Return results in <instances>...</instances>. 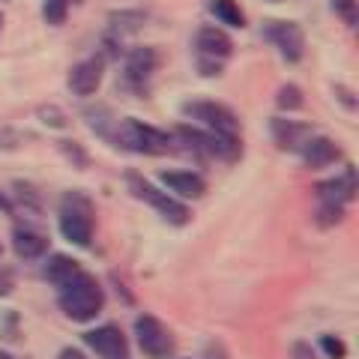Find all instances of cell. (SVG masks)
<instances>
[{"label": "cell", "instance_id": "6da1fadb", "mask_svg": "<svg viewBox=\"0 0 359 359\" xmlns=\"http://www.w3.org/2000/svg\"><path fill=\"white\" fill-rule=\"evenodd\" d=\"M57 306L69 320L75 323H90L99 318V311L105 309V290L96 282V276L78 273L72 282L57 287Z\"/></svg>", "mask_w": 359, "mask_h": 359}, {"label": "cell", "instance_id": "7a4b0ae2", "mask_svg": "<svg viewBox=\"0 0 359 359\" xmlns=\"http://www.w3.org/2000/svg\"><path fill=\"white\" fill-rule=\"evenodd\" d=\"M57 228L66 243L78 245V249H87L90 240H93V231H96V204L84 192H78V189L66 192L60 198Z\"/></svg>", "mask_w": 359, "mask_h": 359}, {"label": "cell", "instance_id": "3957f363", "mask_svg": "<svg viewBox=\"0 0 359 359\" xmlns=\"http://www.w3.org/2000/svg\"><path fill=\"white\" fill-rule=\"evenodd\" d=\"M114 141L120 144L123 150L129 153H141V156H165L174 150V138L162 129L156 126H147V123L135 120V117H126L117 123L114 129Z\"/></svg>", "mask_w": 359, "mask_h": 359}, {"label": "cell", "instance_id": "277c9868", "mask_svg": "<svg viewBox=\"0 0 359 359\" xmlns=\"http://www.w3.org/2000/svg\"><path fill=\"white\" fill-rule=\"evenodd\" d=\"M126 186L138 201H147V204L159 212L168 224H177L180 228V224H189V219H192V210H189L183 201L162 192L159 186H153L150 180H144L141 174H126Z\"/></svg>", "mask_w": 359, "mask_h": 359}, {"label": "cell", "instance_id": "5b68a950", "mask_svg": "<svg viewBox=\"0 0 359 359\" xmlns=\"http://www.w3.org/2000/svg\"><path fill=\"white\" fill-rule=\"evenodd\" d=\"M174 135L186 144L192 153L204 156V159H224V162H233L243 156V144L240 138H222L216 132H207V129H198V126H177Z\"/></svg>", "mask_w": 359, "mask_h": 359}, {"label": "cell", "instance_id": "8992f818", "mask_svg": "<svg viewBox=\"0 0 359 359\" xmlns=\"http://www.w3.org/2000/svg\"><path fill=\"white\" fill-rule=\"evenodd\" d=\"M183 114L189 120L201 123L207 132L222 135V138H240V117L233 114L228 105H222V102H210V99L183 102Z\"/></svg>", "mask_w": 359, "mask_h": 359}, {"label": "cell", "instance_id": "52a82bcc", "mask_svg": "<svg viewBox=\"0 0 359 359\" xmlns=\"http://www.w3.org/2000/svg\"><path fill=\"white\" fill-rule=\"evenodd\" d=\"M135 341H138L141 353L147 359H168L177 347L171 330L153 314H138L135 318Z\"/></svg>", "mask_w": 359, "mask_h": 359}, {"label": "cell", "instance_id": "ba28073f", "mask_svg": "<svg viewBox=\"0 0 359 359\" xmlns=\"http://www.w3.org/2000/svg\"><path fill=\"white\" fill-rule=\"evenodd\" d=\"M156 66H159V54H156V48H150V45L132 48L126 54V63H123V87L132 90V93H147Z\"/></svg>", "mask_w": 359, "mask_h": 359}, {"label": "cell", "instance_id": "9c48e42d", "mask_svg": "<svg viewBox=\"0 0 359 359\" xmlns=\"http://www.w3.org/2000/svg\"><path fill=\"white\" fill-rule=\"evenodd\" d=\"M264 36L269 39L282 54V60L287 63H299L306 54V33L294 21H266L264 25Z\"/></svg>", "mask_w": 359, "mask_h": 359}, {"label": "cell", "instance_id": "30bf717a", "mask_svg": "<svg viewBox=\"0 0 359 359\" xmlns=\"http://www.w3.org/2000/svg\"><path fill=\"white\" fill-rule=\"evenodd\" d=\"M81 339L99 359H129V339L114 323H102L96 330H87Z\"/></svg>", "mask_w": 359, "mask_h": 359}, {"label": "cell", "instance_id": "8fae6325", "mask_svg": "<svg viewBox=\"0 0 359 359\" xmlns=\"http://www.w3.org/2000/svg\"><path fill=\"white\" fill-rule=\"evenodd\" d=\"M102 75H105V57L78 60L69 69V90L75 96H93L102 87Z\"/></svg>", "mask_w": 359, "mask_h": 359}, {"label": "cell", "instance_id": "7c38bea8", "mask_svg": "<svg viewBox=\"0 0 359 359\" xmlns=\"http://www.w3.org/2000/svg\"><path fill=\"white\" fill-rule=\"evenodd\" d=\"M299 159L309 171H323V168H330L341 159V150L332 138H327V135H311V138L299 147Z\"/></svg>", "mask_w": 359, "mask_h": 359}, {"label": "cell", "instance_id": "4fadbf2b", "mask_svg": "<svg viewBox=\"0 0 359 359\" xmlns=\"http://www.w3.org/2000/svg\"><path fill=\"white\" fill-rule=\"evenodd\" d=\"M356 168L347 165L341 177H332V180H323V183L314 186V195L318 201H327V204H341L347 207L351 201L356 198Z\"/></svg>", "mask_w": 359, "mask_h": 359}, {"label": "cell", "instance_id": "5bb4252c", "mask_svg": "<svg viewBox=\"0 0 359 359\" xmlns=\"http://www.w3.org/2000/svg\"><path fill=\"white\" fill-rule=\"evenodd\" d=\"M195 48H198V57L222 63V60H228L231 54H233V42H231V36H228V33H224L222 27L207 25V27H201V30H198Z\"/></svg>", "mask_w": 359, "mask_h": 359}, {"label": "cell", "instance_id": "9a60e30c", "mask_svg": "<svg viewBox=\"0 0 359 359\" xmlns=\"http://www.w3.org/2000/svg\"><path fill=\"white\" fill-rule=\"evenodd\" d=\"M269 132H273V141L278 144L282 150H290V153H299V147L311 138V126L309 123H297V120H285V117H276L269 123Z\"/></svg>", "mask_w": 359, "mask_h": 359}, {"label": "cell", "instance_id": "2e32d148", "mask_svg": "<svg viewBox=\"0 0 359 359\" xmlns=\"http://www.w3.org/2000/svg\"><path fill=\"white\" fill-rule=\"evenodd\" d=\"M159 180L168 189H171L174 198H192V201H198V198H204V192H207V180L201 174H195V171H165Z\"/></svg>", "mask_w": 359, "mask_h": 359}, {"label": "cell", "instance_id": "e0dca14e", "mask_svg": "<svg viewBox=\"0 0 359 359\" xmlns=\"http://www.w3.org/2000/svg\"><path fill=\"white\" fill-rule=\"evenodd\" d=\"M13 249L21 261H39V257L48 252V240H45L39 231H33L25 224V228L13 231Z\"/></svg>", "mask_w": 359, "mask_h": 359}, {"label": "cell", "instance_id": "ac0fdd59", "mask_svg": "<svg viewBox=\"0 0 359 359\" xmlns=\"http://www.w3.org/2000/svg\"><path fill=\"white\" fill-rule=\"evenodd\" d=\"M78 273H81V264H78L75 257H69V255H51L48 261H45V266H42L45 282H51L54 287H63L66 282H72Z\"/></svg>", "mask_w": 359, "mask_h": 359}, {"label": "cell", "instance_id": "d6986e66", "mask_svg": "<svg viewBox=\"0 0 359 359\" xmlns=\"http://www.w3.org/2000/svg\"><path fill=\"white\" fill-rule=\"evenodd\" d=\"M210 13L219 18V25L228 27H245V13L237 0H210Z\"/></svg>", "mask_w": 359, "mask_h": 359}, {"label": "cell", "instance_id": "ffe728a7", "mask_svg": "<svg viewBox=\"0 0 359 359\" xmlns=\"http://www.w3.org/2000/svg\"><path fill=\"white\" fill-rule=\"evenodd\" d=\"M347 216V210L341 204H327V201H320L318 204V212H314V224L318 228H335V224H341Z\"/></svg>", "mask_w": 359, "mask_h": 359}, {"label": "cell", "instance_id": "44dd1931", "mask_svg": "<svg viewBox=\"0 0 359 359\" xmlns=\"http://www.w3.org/2000/svg\"><path fill=\"white\" fill-rule=\"evenodd\" d=\"M276 105L290 114V111H299L302 105H306V99H302V90L297 84H282L278 93H276Z\"/></svg>", "mask_w": 359, "mask_h": 359}, {"label": "cell", "instance_id": "7402d4cb", "mask_svg": "<svg viewBox=\"0 0 359 359\" xmlns=\"http://www.w3.org/2000/svg\"><path fill=\"white\" fill-rule=\"evenodd\" d=\"M66 15H69V0H45L42 4V18H45V25H51V27H60Z\"/></svg>", "mask_w": 359, "mask_h": 359}, {"label": "cell", "instance_id": "603a6c76", "mask_svg": "<svg viewBox=\"0 0 359 359\" xmlns=\"http://www.w3.org/2000/svg\"><path fill=\"white\" fill-rule=\"evenodd\" d=\"M320 351H323V356H327V359H344L347 356V344L339 339V335H320Z\"/></svg>", "mask_w": 359, "mask_h": 359}, {"label": "cell", "instance_id": "cb8c5ba5", "mask_svg": "<svg viewBox=\"0 0 359 359\" xmlns=\"http://www.w3.org/2000/svg\"><path fill=\"white\" fill-rule=\"evenodd\" d=\"M332 13L339 15L347 27H356L359 21V9H356V0H332Z\"/></svg>", "mask_w": 359, "mask_h": 359}, {"label": "cell", "instance_id": "d4e9b609", "mask_svg": "<svg viewBox=\"0 0 359 359\" xmlns=\"http://www.w3.org/2000/svg\"><path fill=\"white\" fill-rule=\"evenodd\" d=\"M290 359H320L311 341H294L290 344Z\"/></svg>", "mask_w": 359, "mask_h": 359}, {"label": "cell", "instance_id": "484cf974", "mask_svg": "<svg viewBox=\"0 0 359 359\" xmlns=\"http://www.w3.org/2000/svg\"><path fill=\"white\" fill-rule=\"evenodd\" d=\"M39 117H45V123H48V126H54V129H63V126H66V117L60 114L57 108H42Z\"/></svg>", "mask_w": 359, "mask_h": 359}, {"label": "cell", "instance_id": "4316f807", "mask_svg": "<svg viewBox=\"0 0 359 359\" xmlns=\"http://www.w3.org/2000/svg\"><path fill=\"white\" fill-rule=\"evenodd\" d=\"M332 90H335V96L341 99V105H344L347 111H353V108H356V99H353V90H351V87H344V84H335Z\"/></svg>", "mask_w": 359, "mask_h": 359}, {"label": "cell", "instance_id": "83f0119b", "mask_svg": "<svg viewBox=\"0 0 359 359\" xmlns=\"http://www.w3.org/2000/svg\"><path fill=\"white\" fill-rule=\"evenodd\" d=\"M60 150H63L66 156H69V159H75L78 165H87V156L81 153V147H78V144H72V141H63V144H60Z\"/></svg>", "mask_w": 359, "mask_h": 359}, {"label": "cell", "instance_id": "f1b7e54d", "mask_svg": "<svg viewBox=\"0 0 359 359\" xmlns=\"http://www.w3.org/2000/svg\"><path fill=\"white\" fill-rule=\"evenodd\" d=\"M13 287H15V278L9 269H0V297H9L13 294Z\"/></svg>", "mask_w": 359, "mask_h": 359}, {"label": "cell", "instance_id": "f546056e", "mask_svg": "<svg viewBox=\"0 0 359 359\" xmlns=\"http://www.w3.org/2000/svg\"><path fill=\"white\" fill-rule=\"evenodd\" d=\"M207 359H231V356H228V351H224V344L212 341V344H207Z\"/></svg>", "mask_w": 359, "mask_h": 359}, {"label": "cell", "instance_id": "4dcf8cb0", "mask_svg": "<svg viewBox=\"0 0 359 359\" xmlns=\"http://www.w3.org/2000/svg\"><path fill=\"white\" fill-rule=\"evenodd\" d=\"M57 359H90L84 351H78V347H63Z\"/></svg>", "mask_w": 359, "mask_h": 359}, {"label": "cell", "instance_id": "1f68e13d", "mask_svg": "<svg viewBox=\"0 0 359 359\" xmlns=\"http://www.w3.org/2000/svg\"><path fill=\"white\" fill-rule=\"evenodd\" d=\"M0 359H18V356H13V353H6V351H0ZM27 359V356H25Z\"/></svg>", "mask_w": 359, "mask_h": 359}, {"label": "cell", "instance_id": "d6a6232c", "mask_svg": "<svg viewBox=\"0 0 359 359\" xmlns=\"http://www.w3.org/2000/svg\"><path fill=\"white\" fill-rule=\"evenodd\" d=\"M72 4H75V6H78V4H84V0H69V6H72Z\"/></svg>", "mask_w": 359, "mask_h": 359}, {"label": "cell", "instance_id": "836d02e7", "mask_svg": "<svg viewBox=\"0 0 359 359\" xmlns=\"http://www.w3.org/2000/svg\"><path fill=\"white\" fill-rule=\"evenodd\" d=\"M0 30H4V15H0Z\"/></svg>", "mask_w": 359, "mask_h": 359}, {"label": "cell", "instance_id": "e575fe53", "mask_svg": "<svg viewBox=\"0 0 359 359\" xmlns=\"http://www.w3.org/2000/svg\"><path fill=\"white\" fill-rule=\"evenodd\" d=\"M0 252H4V249H0Z\"/></svg>", "mask_w": 359, "mask_h": 359}]
</instances>
